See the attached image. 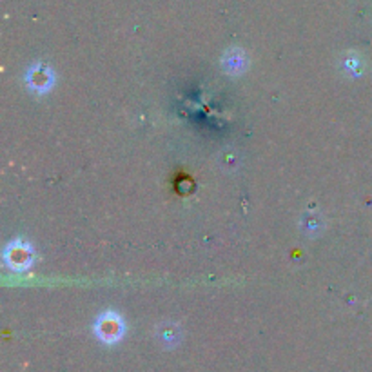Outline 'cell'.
Returning <instances> with one entry per match:
<instances>
[{
    "label": "cell",
    "instance_id": "obj_1",
    "mask_svg": "<svg viewBox=\"0 0 372 372\" xmlns=\"http://www.w3.org/2000/svg\"><path fill=\"white\" fill-rule=\"evenodd\" d=\"M95 336L102 341V343L113 345L116 341H120L125 334V321L124 318L115 311L102 312L100 316L96 318L95 325H93Z\"/></svg>",
    "mask_w": 372,
    "mask_h": 372
},
{
    "label": "cell",
    "instance_id": "obj_6",
    "mask_svg": "<svg viewBox=\"0 0 372 372\" xmlns=\"http://www.w3.org/2000/svg\"><path fill=\"white\" fill-rule=\"evenodd\" d=\"M321 227H324V222H321V218L318 217V215H314V212H307L304 217V231L307 232V234H318V232L321 231Z\"/></svg>",
    "mask_w": 372,
    "mask_h": 372
},
{
    "label": "cell",
    "instance_id": "obj_4",
    "mask_svg": "<svg viewBox=\"0 0 372 372\" xmlns=\"http://www.w3.org/2000/svg\"><path fill=\"white\" fill-rule=\"evenodd\" d=\"M247 55L238 48L229 49V51L222 56V68H224V71L227 73V75H242V73L247 69Z\"/></svg>",
    "mask_w": 372,
    "mask_h": 372
},
{
    "label": "cell",
    "instance_id": "obj_7",
    "mask_svg": "<svg viewBox=\"0 0 372 372\" xmlns=\"http://www.w3.org/2000/svg\"><path fill=\"white\" fill-rule=\"evenodd\" d=\"M345 66L348 68V71H356V68H360V62H358V58L351 56V58H347V64Z\"/></svg>",
    "mask_w": 372,
    "mask_h": 372
},
{
    "label": "cell",
    "instance_id": "obj_2",
    "mask_svg": "<svg viewBox=\"0 0 372 372\" xmlns=\"http://www.w3.org/2000/svg\"><path fill=\"white\" fill-rule=\"evenodd\" d=\"M35 264V251L31 244L21 238L9 242L4 249V265L13 272H26Z\"/></svg>",
    "mask_w": 372,
    "mask_h": 372
},
{
    "label": "cell",
    "instance_id": "obj_5",
    "mask_svg": "<svg viewBox=\"0 0 372 372\" xmlns=\"http://www.w3.org/2000/svg\"><path fill=\"white\" fill-rule=\"evenodd\" d=\"M158 340H160V343L164 345V347H167V348L176 347V345L180 343V340H182L180 327L175 324L160 325V327H158Z\"/></svg>",
    "mask_w": 372,
    "mask_h": 372
},
{
    "label": "cell",
    "instance_id": "obj_3",
    "mask_svg": "<svg viewBox=\"0 0 372 372\" xmlns=\"http://www.w3.org/2000/svg\"><path fill=\"white\" fill-rule=\"evenodd\" d=\"M26 86L36 95H44L55 86V73L48 64L36 62L26 71Z\"/></svg>",
    "mask_w": 372,
    "mask_h": 372
}]
</instances>
